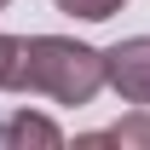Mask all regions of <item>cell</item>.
<instances>
[{
  "label": "cell",
  "instance_id": "cell-1",
  "mask_svg": "<svg viewBox=\"0 0 150 150\" xmlns=\"http://www.w3.org/2000/svg\"><path fill=\"white\" fill-rule=\"evenodd\" d=\"M23 93L81 110L104 93V52L69 35H23Z\"/></svg>",
  "mask_w": 150,
  "mask_h": 150
},
{
  "label": "cell",
  "instance_id": "cell-2",
  "mask_svg": "<svg viewBox=\"0 0 150 150\" xmlns=\"http://www.w3.org/2000/svg\"><path fill=\"white\" fill-rule=\"evenodd\" d=\"M104 87L133 110H150V35H127L104 52Z\"/></svg>",
  "mask_w": 150,
  "mask_h": 150
},
{
  "label": "cell",
  "instance_id": "cell-3",
  "mask_svg": "<svg viewBox=\"0 0 150 150\" xmlns=\"http://www.w3.org/2000/svg\"><path fill=\"white\" fill-rule=\"evenodd\" d=\"M0 144H6V150H23V144H64V127H58L52 115L12 110V115H0Z\"/></svg>",
  "mask_w": 150,
  "mask_h": 150
},
{
  "label": "cell",
  "instance_id": "cell-4",
  "mask_svg": "<svg viewBox=\"0 0 150 150\" xmlns=\"http://www.w3.org/2000/svg\"><path fill=\"white\" fill-rule=\"evenodd\" d=\"M81 144H121V150H150V110H133V115H121L115 127H98V133H87Z\"/></svg>",
  "mask_w": 150,
  "mask_h": 150
},
{
  "label": "cell",
  "instance_id": "cell-5",
  "mask_svg": "<svg viewBox=\"0 0 150 150\" xmlns=\"http://www.w3.org/2000/svg\"><path fill=\"white\" fill-rule=\"evenodd\" d=\"M64 18H81V23H104V18H115L127 0H52Z\"/></svg>",
  "mask_w": 150,
  "mask_h": 150
},
{
  "label": "cell",
  "instance_id": "cell-6",
  "mask_svg": "<svg viewBox=\"0 0 150 150\" xmlns=\"http://www.w3.org/2000/svg\"><path fill=\"white\" fill-rule=\"evenodd\" d=\"M6 6H12V0H0V12H6Z\"/></svg>",
  "mask_w": 150,
  "mask_h": 150
}]
</instances>
